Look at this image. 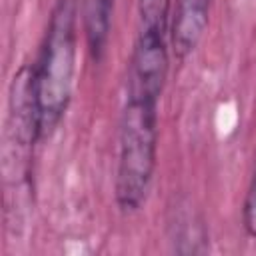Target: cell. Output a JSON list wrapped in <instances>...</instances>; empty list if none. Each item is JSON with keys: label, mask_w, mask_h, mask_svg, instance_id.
<instances>
[{"label": "cell", "mask_w": 256, "mask_h": 256, "mask_svg": "<svg viewBox=\"0 0 256 256\" xmlns=\"http://www.w3.org/2000/svg\"><path fill=\"white\" fill-rule=\"evenodd\" d=\"M76 70V0H56L42 54L34 68L40 138L52 134L62 120Z\"/></svg>", "instance_id": "6da1fadb"}, {"label": "cell", "mask_w": 256, "mask_h": 256, "mask_svg": "<svg viewBox=\"0 0 256 256\" xmlns=\"http://www.w3.org/2000/svg\"><path fill=\"white\" fill-rule=\"evenodd\" d=\"M158 102L128 96L120 124V156L116 200L124 212H134L148 196L158 148Z\"/></svg>", "instance_id": "7a4b0ae2"}, {"label": "cell", "mask_w": 256, "mask_h": 256, "mask_svg": "<svg viewBox=\"0 0 256 256\" xmlns=\"http://www.w3.org/2000/svg\"><path fill=\"white\" fill-rule=\"evenodd\" d=\"M168 76L166 32L154 28H140L132 54L128 96L144 100H160Z\"/></svg>", "instance_id": "3957f363"}, {"label": "cell", "mask_w": 256, "mask_h": 256, "mask_svg": "<svg viewBox=\"0 0 256 256\" xmlns=\"http://www.w3.org/2000/svg\"><path fill=\"white\" fill-rule=\"evenodd\" d=\"M208 6L210 0H178L172 24V48L178 58L188 56L198 46L208 26Z\"/></svg>", "instance_id": "277c9868"}, {"label": "cell", "mask_w": 256, "mask_h": 256, "mask_svg": "<svg viewBox=\"0 0 256 256\" xmlns=\"http://www.w3.org/2000/svg\"><path fill=\"white\" fill-rule=\"evenodd\" d=\"M114 12V0H90L86 12V38L92 58L98 62L106 50L110 20Z\"/></svg>", "instance_id": "5b68a950"}, {"label": "cell", "mask_w": 256, "mask_h": 256, "mask_svg": "<svg viewBox=\"0 0 256 256\" xmlns=\"http://www.w3.org/2000/svg\"><path fill=\"white\" fill-rule=\"evenodd\" d=\"M138 16L140 28L166 32L170 18V0H138Z\"/></svg>", "instance_id": "8992f818"}, {"label": "cell", "mask_w": 256, "mask_h": 256, "mask_svg": "<svg viewBox=\"0 0 256 256\" xmlns=\"http://www.w3.org/2000/svg\"><path fill=\"white\" fill-rule=\"evenodd\" d=\"M244 228L252 238H256V174L252 178V184L248 188V196L244 202Z\"/></svg>", "instance_id": "52a82bcc"}]
</instances>
